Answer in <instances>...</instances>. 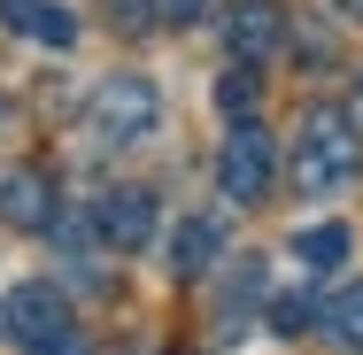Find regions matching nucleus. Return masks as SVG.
<instances>
[{
  "mask_svg": "<svg viewBox=\"0 0 363 355\" xmlns=\"http://www.w3.org/2000/svg\"><path fill=\"white\" fill-rule=\"evenodd\" d=\"M340 16H356V23H363V0H340Z\"/></svg>",
  "mask_w": 363,
  "mask_h": 355,
  "instance_id": "obj_16",
  "label": "nucleus"
},
{
  "mask_svg": "<svg viewBox=\"0 0 363 355\" xmlns=\"http://www.w3.org/2000/svg\"><path fill=\"white\" fill-rule=\"evenodd\" d=\"M201 8H209V0H170V8H162V16H170V23H194V16H201Z\"/></svg>",
  "mask_w": 363,
  "mask_h": 355,
  "instance_id": "obj_15",
  "label": "nucleus"
},
{
  "mask_svg": "<svg viewBox=\"0 0 363 355\" xmlns=\"http://www.w3.org/2000/svg\"><path fill=\"white\" fill-rule=\"evenodd\" d=\"M209 255H217V224H209V216H186V224L170 232V255H162V263H170V278H201Z\"/></svg>",
  "mask_w": 363,
  "mask_h": 355,
  "instance_id": "obj_9",
  "label": "nucleus"
},
{
  "mask_svg": "<svg viewBox=\"0 0 363 355\" xmlns=\"http://www.w3.org/2000/svg\"><path fill=\"white\" fill-rule=\"evenodd\" d=\"M294 255H301V271H340V255H348V224H309V232L294 240Z\"/></svg>",
  "mask_w": 363,
  "mask_h": 355,
  "instance_id": "obj_10",
  "label": "nucleus"
},
{
  "mask_svg": "<svg viewBox=\"0 0 363 355\" xmlns=\"http://www.w3.org/2000/svg\"><path fill=\"white\" fill-rule=\"evenodd\" d=\"M0 16H8L23 39H39V47H70L77 39V16L62 0H0Z\"/></svg>",
  "mask_w": 363,
  "mask_h": 355,
  "instance_id": "obj_8",
  "label": "nucleus"
},
{
  "mask_svg": "<svg viewBox=\"0 0 363 355\" xmlns=\"http://www.w3.org/2000/svg\"><path fill=\"white\" fill-rule=\"evenodd\" d=\"M217 193L224 201H263V193H271V132H263L255 116H232V132H224Z\"/></svg>",
  "mask_w": 363,
  "mask_h": 355,
  "instance_id": "obj_3",
  "label": "nucleus"
},
{
  "mask_svg": "<svg viewBox=\"0 0 363 355\" xmlns=\"http://www.w3.org/2000/svg\"><path fill=\"white\" fill-rule=\"evenodd\" d=\"M325 332H333L348 355H363V286H348V293L325 309Z\"/></svg>",
  "mask_w": 363,
  "mask_h": 355,
  "instance_id": "obj_11",
  "label": "nucleus"
},
{
  "mask_svg": "<svg viewBox=\"0 0 363 355\" xmlns=\"http://www.w3.org/2000/svg\"><path fill=\"white\" fill-rule=\"evenodd\" d=\"M0 317H8V332L23 348H62L70 340V301H62V286H47V278H23Z\"/></svg>",
  "mask_w": 363,
  "mask_h": 355,
  "instance_id": "obj_4",
  "label": "nucleus"
},
{
  "mask_svg": "<svg viewBox=\"0 0 363 355\" xmlns=\"http://www.w3.org/2000/svg\"><path fill=\"white\" fill-rule=\"evenodd\" d=\"M279 31H286L279 0H232V16H224V47H232V62H263V55L279 47Z\"/></svg>",
  "mask_w": 363,
  "mask_h": 355,
  "instance_id": "obj_7",
  "label": "nucleus"
},
{
  "mask_svg": "<svg viewBox=\"0 0 363 355\" xmlns=\"http://www.w3.org/2000/svg\"><path fill=\"white\" fill-rule=\"evenodd\" d=\"M93 232H101L116 255H140L147 240H155V193H147V186H116V193H101Z\"/></svg>",
  "mask_w": 363,
  "mask_h": 355,
  "instance_id": "obj_6",
  "label": "nucleus"
},
{
  "mask_svg": "<svg viewBox=\"0 0 363 355\" xmlns=\"http://www.w3.org/2000/svg\"><path fill=\"white\" fill-rule=\"evenodd\" d=\"M217 108L224 116H247V108H255V70H247V62L217 77Z\"/></svg>",
  "mask_w": 363,
  "mask_h": 355,
  "instance_id": "obj_12",
  "label": "nucleus"
},
{
  "mask_svg": "<svg viewBox=\"0 0 363 355\" xmlns=\"http://www.w3.org/2000/svg\"><path fill=\"white\" fill-rule=\"evenodd\" d=\"M108 23L116 31H147L155 23V0H108Z\"/></svg>",
  "mask_w": 363,
  "mask_h": 355,
  "instance_id": "obj_13",
  "label": "nucleus"
},
{
  "mask_svg": "<svg viewBox=\"0 0 363 355\" xmlns=\"http://www.w3.org/2000/svg\"><path fill=\"white\" fill-rule=\"evenodd\" d=\"M155 116H162V101H155V85L132 77V70L101 77L93 101H85V132H93V147H140L147 132H155Z\"/></svg>",
  "mask_w": 363,
  "mask_h": 355,
  "instance_id": "obj_2",
  "label": "nucleus"
},
{
  "mask_svg": "<svg viewBox=\"0 0 363 355\" xmlns=\"http://www.w3.org/2000/svg\"><path fill=\"white\" fill-rule=\"evenodd\" d=\"M356 124H363V85H356Z\"/></svg>",
  "mask_w": 363,
  "mask_h": 355,
  "instance_id": "obj_17",
  "label": "nucleus"
},
{
  "mask_svg": "<svg viewBox=\"0 0 363 355\" xmlns=\"http://www.w3.org/2000/svg\"><path fill=\"white\" fill-rule=\"evenodd\" d=\"M271 325H279V332H309V325H317V309H309V301H279V317H271Z\"/></svg>",
  "mask_w": 363,
  "mask_h": 355,
  "instance_id": "obj_14",
  "label": "nucleus"
},
{
  "mask_svg": "<svg viewBox=\"0 0 363 355\" xmlns=\"http://www.w3.org/2000/svg\"><path fill=\"white\" fill-rule=\"evenodd\" d=\"M363 178V132L348 108H333V101H317V108H301V124H294V186L301 193H348Z\"/></svg>",
  "mask_w": 363,
  "mask_h": 355,
  "instance_id": "obj_1",
  "label": "nucleus"
},
{
  "mask_svg": "<svg viewBox=\"0 0 363 355\" xmlns=\"http://www.w3.org/2000/svg\"><path fill=\"white\" fill-rule=\"evenodd\" d=\"M0 224H16V232H55V224H62V193H55V178L31 170V162L0 170Z\"/></svg>",
  "mask_w": 363,
  "mask_h": 355,
  "instance_id": "obj_5",
  "label": "nucleus"
}]
</instances>
